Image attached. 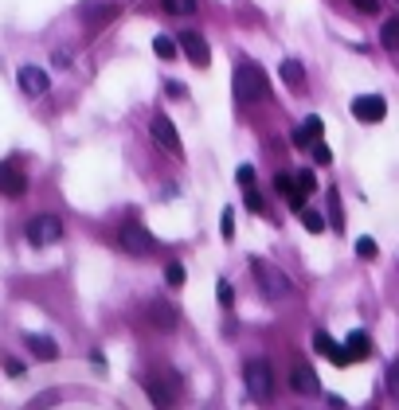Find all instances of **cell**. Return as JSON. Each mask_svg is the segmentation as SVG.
I'll return each mask as SVG.
<instances>
[{
  "label": "cell",
  "instance_id": "1",
  "mask_svg": "<svg viewBox=\"0 0 399 410\" xmlns=\"http://www.w3.org/2000/svg\"><path fill=\"white\" fill-rule=\"evenodd\" d=\"M235 98L239 102H263L270 98V86L258 63H239L235 67Z\"/></svg>",
  "mask_w": 399,
  "mask_h": 410
},
{
  "label": "cell",
  "instance_id": "2",
  "mask_svg": "<svg viewBox=\"0 0 399 410\" xmlns=\"http://www.w3.org/2000/svg\"><path fill=\"white\" fill-rule=\"evenodd\" d=\"M243 383H246V394L255 402H270L274 399V371L266 360H246L243 363Z\"/></svg>",
  "mask_w": 399,
  "mask_h": 410
},
{
  "label": "cell",
  "instance_id": "3",
  "mask_svg": "<svg viewBox=\"0 0 399 410\" xmlns=\"http://www.w3.org/2000/svg\"><path fill=\"white\" fill-rule=\"evenodd\" d=\"M251 266H255V277H258V285H263V293L270 297V301H282V297H290V293H294L290 277L282 274L278 266H270L266 258H255Z\"/></svg>",
  "mask_w": 399,
  "mask_h": 410
},
{
  "label": "cell",
  "instance_id": "4",
  "mask_svg": "<svg viewBox=\"0 0 399 410\" xmlns=\"http://www.w3.org/2000/svg\"><path fill=\"white\" fill-rule=\"evenodd\" d=\"M141 387H145V394H149V402H153L157 410H172V406H177V394H180V379L177 375H169V379L145 375Z\"/></svg>",
  "mask_w": 399,
  "mask_h": 410
},
{
  "label": "cell",
  "instance_id": "5",
  "mask_svg": "<svg viewBox=\"0 0 399 410\" xmlns=\"http://www.w3.org/2000/svg\"><path fill=\"white\" fill-rule=\"evenodd\" d=\"M118 243H121V251L133 254V258H145V254H153V251H157V239L145 231L141 223H121Z\"/></svg>",
  "mask_w": 399,
  "mask_h": 410
},
{
  "label": "cell",
  "instance_id": "6",
  "mask_svg": "<svg viewBox=\"0 0 399 410\" xmlns=\"http://www.w3.org/2000/svg\"><path fill=\"white\" fill-rule=\"evenodd\" d=\"M63 239V219L59 215H35L28 223V243L32 246H52Z\"/></svg>",
  "mask_w": 399,
  "mask_h": 410
},
{
  "label": "cell",
  "instance_id": "7",
  "mask_svg": "<svg viewBox=\"0 0 399 410\" xmlns=\"http://www.w3.org/2000/svg\"><path fill=\"white\" fill-rule=\"evenodd\" d=\"M24 192H28V172L16 164V160H0V195L20 200Z\"/></svg>",
  "mask_w": 399,
  "mask_h": 410
},
{
  "label": "cell",
  "instance_id": "8",
  "mask_svg": "<svg viewBox=\"0 0 399 410\" xmlns=\"http://www.w3.org/2000/svg\"><path fill=\"white\" fill-rule=\"evenodd\" d=\"M383 114H388V102H383L380 94H360V98H352V117L364 121V126L383 121Z\"/></svg>",
  "mask_w": 399,
  "mask_h": 410
},
{
  "label": "cell",
  "instance_id": "9",
  "mask_svg": "<svg viewBox=\"0 0 399 410\" xmlns=\"http://www.w3.org/2000/svg\"><path fill=\"white\" fill-rule=\"evenodd\" d=\"M16 83H20V90H24L28 98H40V94L52 90V78H47V71H43V67H32V63H24V67H20Z\"/></svg>",
  "mask_w": 399,
  "mask_h": 410
},
{
  "label": "cell",
  "instance_id": "10",
  "mask_svg": "<svg viewBox=\"0 0 399 410\" xmlns=\"http://www.w3.org/2000/svg\"><path fill=\"white\" fill-rule=\"evenodd\" d=\"M149 133H153V141L161 145L165 152H172V157H180V137H177V126H172L165 114H153V121H149Z\"/></svg>",
  "mask_w": 399,
  "mask_h": 410
},
{
  "label": "cell",
  "instance_id": "11",
  "mask_svg": "<svg viewBox=\"0 0 399 410\" xmlns=\"http://www.w3.org/2000/svg\"><path fill=\"white\" fill-rule=\"evenodd\" d=\"M290 387H294L297 394H321V379H317V371L309 368L306 360H297L294 368H290Z\"/></svg>",
  "mask_w": 399,
  "mask_h": 410
},
{
  "label": "cell",
  "instance_id": "12",
  "mask_svg": "<svg viewBox=\"0 0 399 410\" xmlns=\"http://www.w3.org/2000/svg\"><path fill=\"white\" fill-rule=\"evenodd\" d=\"M177 43H180V51L192 59L196 67H208V63H212V47H208V40H204L200 32H184Z\"/></svg>",
  "mask_w": 399,
  "mask_h": 410
},
{
  "label": "cell",
  "instance_id": "13",
  "mask_svg": "<svg viewBox=\"0 0 399 410\" xmlns=\"http://www.w3.org/2000/svg\"><path fill=\"white\" fill-rule=\"evenodd\" d=\"M177 317H180V313L172 309L169 301H149V305H145V320H149L153 328H165V332H172V328L180 325Z\"/></svg>",
  "mask_w": 399,
  "mask_h": 410
},
{
  "label": "cell",
  "instance_id": "14",
  "mask_svg": "<svg viewBox=\"0 0 399 410\" xmlns=\"http://www.w3.org/2000/svg\"><path fill=\"white\" fill-rule=\"evenodd\" d=\"M24 344L32 348V356H35V360H43V363L59 360V344H55L52 336H35V332H28V336H24Z\"/></svg>",
  "mask_w": 399,
  "mask_h": 410
},
{
  "label": "cell",
  "instance_id": "15",
  "mask_svg": "<svg viewBox=\"0 0 399 410\" xmlns=\"http://www.w3.org/2000/svg\"><path fill=\"white\" fill-rule=\"evenodd\" d=\"M278 75H282V83H286L290 90H306V67H302L297 59H282Z\"/></svg>",
  "mask_w": 399,
  "mask_h": 410
},
{
  "label": "cell",
  "instance_id": "16",
  "mask_svg": "<svg viewBox=\"0 0 399 410\" xmlns=\"http://www.w3.org/2000/svg\"><path fill=\"white\" fill-rule=\"evenodd\" d=\"M314 344H317V351H325V356H329V360L337 363V368L352 363V356H348V351H340L337 344H333V336H329V332H317V336H314Z\"/></svg>",
  "mask_w": 399,
  "mask_h": 410
},
{
  "label": "cell",
  "instance_id": "17",
  "mask_svg": "<svg viewBox=\"0 0 399 410\" xmlns=\"http://www.w3.org/2000/svg\"><path fill=\"white\" fill-rule=\"evenodd\" d=\"M83 16H86V24H90V28H102L106 20L118 16V4H110V0H106V4H94V8H86Z\"/></svg>",
  "mask_w": 399,
  "mask_h": 410
},
{
  "label": "cell",
  "instance_id": "18",
  "mask_svg": "<svg viewBox=\"0 0 399 410\" xmlns=\"http://www.w3.org/2000/svg\"><path fill=\"white\" fill-rule=\"evenodd\" d=\"M274 192H282L290 203H294V207H302V192H297V180H294V176L278 172V176H274Z\"/></svg>",
  "mask_w": 399,
  "mask_h": 410
},
{
  "label": "cell",
  "instance_id": "19",
  "mask_svg": "<svg viewBox=\"0 0 399 410\" xmlns=\"http://www.w3.org/2000/svg\"><path fill=\"white\" fill-rule=\"evenodd\" d=\"M380 43H383L388 51H395V55H399V16H391L388 24L380 28Z\"/></svg>",
  "mask_w": 399,
  "mask_h": 410
},
{
  "label": "cell",
  "instance_id": "20",
  "mask_svg": "<svg viewBox=\"0 0 399 410\" xmlns=\"http://www.w3.org/2000/svg\"><path fill=\"white\" fill-rule=\"evenodd\" d=\"M348 356H352V360H364L368 356V336L360 332V328L357 332H348Z\"/></svg>",
  "mask_w": 399,
  "mask_h": 410
},
{
  "label": "cell",
  "instance_id": "21",
  "mask_svg": "<svg viewBox=\"0 0 399 410\" xmlns=\"http://www.w3.org/2000/svg\"><path fill=\"white\" fill-rule=\"evenodd\" d=\"M165 12H172V16H192L196 8H200V0H161Z\"/></svg>",
  "mask_w": 399,
  "mask_h": 410
},
{
  "label": "cell",
  "instance_id": "22",
  "mask_svg": "<svg viewBox=\"0 0 399 410\" xmlns=\"http://www.w3.org/2000/svg\"><path fill=\"white\" fill-rule=\"evenodd\" d=\"M153 51H157L161 59H177L180 43H177V40H169V35H157V40H153Z\"/></svg>",
  "mask_w": 399,
  "mask_h": 410
},
{
  "label": "cell",
  "instance_id": "23",
  "mask_svg": "<svg viewBox=\"0 0 399 410\" xmlns=\"http://www.w3.org/2000/svg\"><path fill=\"white\" fill-rule=\"evenodd\" d=\"M294 180H297V192H302V195H309V192H317V176H314V172H309V168H302V172H297V176H294Z\"/></svg>",
  "mask_w": 399,
  "mask_h": 410
},
{
  "label": "cell",
  "instance_id": "24",
  "mask_svg": "<svg viewBox=\"0 0 399 410\" xmlns=\"http://www.w3.org/2000/svg\"><path fill=\"white\" fill-rule=\"evenodd\" d=\"M302 223H306L309 234H321V231H325V219L317 215V211H302Z\"/></svg>",
  "mask_w": 399,
  "mask_h": 410
},
{
  "label": "cell",
  "instance_id": "25",
  "mask_svg": "<svg viewBox=\"0 0 399 410\" xmlns=\"http://www.w3.org/2000/svg\"><path fill=\"white\" fill-rule=\"evenodd\" d=\"M357 254H360V258H364V262H372L376 254H380V246H376L372 239H368V234H364V239H357Z\"/></svg>",
  "mask_w": 399,
  "mask_h": 410
},
{
  "label": "cell",
  "instance_id": "26",
  "mask_svg": "<svg viewBox=\"0 0 399 410\" xmlns=\"http://www.w3.org/2000/svg\"><path fill=\"white\" fill-rule=\"evenodd\" d=\"M184 266H180V262H172V266L169 270H165V282H169V285H184Z\"/></svg>",
  "mask_w": 399,
  "mask_h": 410
},
{
  "label": "cell",
  "instance_id": "27",
  "mask_svg": "<svg viewBox=\"0 0 399 410\" xmlns=\"http://www.w3.org/2000/svg\"><path fill=\"white\" fill-rule=\"evenodd\" d=\"M243 200H246V211H266V203H263V195L255 192V188H246L243 192Z\"/></svg>",
  "mask_w": 399,
  "mask_h": 410
},
{
  "label": "cell",
  "instance_id": "28",
  "mask_svg": "<svg viewBox=\"0 0 399 410\" xmlns=\"http://www.w3.org/2000/svg\"><path fill=\"white\" fill-rule=\"evenodd\" d=\"M314 160H317V164H333V152H329V145H325V141H314Z\"/></svg>",
  "mask_w": 399,
  "mask_h": 410
},
{
  "label": "cell",
  "instance_id": "29",
  "mask_svg": "<svg viewBox=\"0 0 399 410\" xmlns=\"http://www.w3.org/2000/svg\"><path fill=\"white\" fill-rule=\"evenodd\" d=\"M388 391H391V399H399V363L388 368Z\"/></svg>",
  "mask_w": 399,
  "mask_h": 410
},
{
  "label": "cell",
  "instance_id": "30",
  "mask_svg": "<svg viewBox=\"0 0 399 410\" xmlns=\"http://www.w3.org/2000/svg\"><path fill=\"white\" fill-rule=\"evenodd\" d=\"M309 141H317V137L309 133L306 126H302V129H294V145H297V149H309Z\"/></svg>",
  "mask_w": 399,
  "mask_h": 410
},
{
  "label": "cell",
  "instance_id": "31",
  "mask_svg": "<svg viewBox=\"0 0 399 410\" xmlns=\"http://www.w3.org/2000/svg\"><path fill=\"white\" fill-rule=\"evenodd\" d=\"M223 239H235V211H223Z\"/></svg>",
  "mask_w": 399,
  "mask_h": 410
},
{
  "label": "cell",
  "instance_id": "32",
  "mask_svg": "<svg viewBox=\"0 0 399 410\" xmlns=\"http://www.w3.org/2000/svg\"><path fill=\"white\" fill-rule=\"evenodd\" d=\"M235 176H239V184H243V188H251V184H255V168H251V164H243Z\"/></svg>",
  "mask_w": 399,
  "mask_h": 410
},
{
  "label": "cell",
  "instance_id": "33",
  "mask_svg": "<svg viewBox=\"0 0 399 410\" xmlns=\"http://www.w3.org/2000/svg\"><path fill=\"white\" fill-rule=\"evenodd\" d=\"M306 129L309 133L317 137V141H321V133H325V126H321V117H306Z\"/></svg>",
  "mask_w": 399,
  "mask_h": 410
},
{
  "label": "cell",
  "instance_id": "34",
  "mask_svg": "<svg viewBox=\"0 0 399 410\" xmlns=\"http://www.w3.org/2000/svg\"><path fill=\"white\" fill-rule=\"evenodd\" d=\"M220 301H223V309H231V301H235V293H231L227 282H220Z\"/></svg>",
  "mask_w": 399,
  "mask_h": 410
},
{
  "label": "cell",
  "instance_id": "35",
  "mask_svg": "<svg viewBox=\"0 0 399 410\" xmlns=\"http://www.w3.org/2000/svg\"><path fill=\"white\" fill-rule=\"evenodd\" d=\"M352 4H357V12H376L380 8V0H352Z\"/></svg>",
  "mask_w": 399,
  "mask_h": 410
},
{
  "label": "cell",
  "instance_id": "36",
  "mask_svg": "<svg viewBox=\"0 0 399 410\" xmlns=\"http://www.w3.org/2000/svg\"><path fill=\"white\" fill-rule=\"evenodd\" d=\"M52 63H55V67H71V51H55Z\"/></svg>",
  "mask_w": 399,
  "mask_h": 410
},
{
  "label": "cell",
  "instance_id": "37",
  "mask_svg": "<svg viewBox=\"0 0 399 410\" xmlns=\"http://www.w3.org/2000/svg\"><path fill=\"white\" fill-rule=\"evenodd\" d=\"M4 371H8V375H24V363H20V360H4Z\"/></svg>",
  "mask_w": 399,
  "mask_h": 410
},
{
  "label": "cell",
  "instance_id": "38",
  "mask_svg": "<svg viewBox=\"0 0 399 410\" xmlns=\"http://www.w3.org/2000/svg\"><path fill=\"white\" fill-rule=\"evenodd\" d=\"M169 98H184V86H180V83H169Z\"/></svg>",
  "mask_w": 399,
  "mask_h": 410
}]
</instances>
